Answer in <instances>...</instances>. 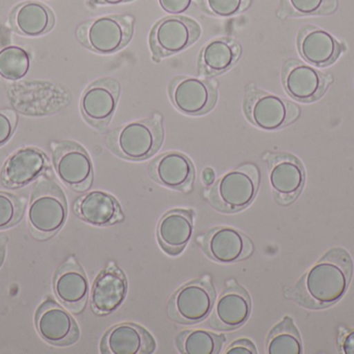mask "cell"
Returning a JSON list of instances; mask_svg holds the SVG:
<instances>
[{"instance_id": "obj_1", "label": "cell", "mask_w": 354, "mask_h": 354, "mask_svg": "<svg viewBox=\"0 0 354 354\" xmlns=\"http://www.w3.org/2000/svg\"><path fill=\"white\" fill-rule=\"evenodd\" d=\"M353 274L351 254L342 247H335L286 291V297L305 309H328L344 297Z\"/></svg>"}, {"instance_id": "obj_2", "label": "cell", "mask_w": 354, "mask_h": 354, "mask_svg": "<svg viewBox=\"0 0 354 354\" xmlns=\"http://www.w3.org/2000/svg\"><path fill=\"white\" fill-rule=\"evenodd\" d=\"M68 204L57 183L41 178L33 188L27 220L31 236L45 241L55 236L66 222Z\"/></svg>"}, {"instance_id": "obj_3", "label": "cell", "mask_w": 354, "mask_h": 354, "mask_svg": "<svg viewBox=\"0 0 354 354\" xmlns=\"http://www.w3.org/2000/svg\"><path fill=\"white\" fill-rule=\"evenodd\" d=\"M164 139L162 120L143 118L128 123L108 134L107 145L118 157L131 161H142L155 155Z\"/></svg>"}, {"instance_id": "obj_4", "label": "cell", "mask_w": 354, "mask_h": 354, "mask_svg": "<svg viewBox=\"0 0 354 354\" xmlns=\"http://www.w3.org/2000/svg\"><path fill=\"white\" fill-rule=\"evenodd\" d=\"M260 172L255 164L245 163L223 175L212 184L208 201L214 209L235 213L249 207L258 193Z\"/></svg>"}, {"instance_id": "obj_5", "label": "cell", "mask_w": 354, "mask_h": 354, "mask_svg": "<svg viewBox=\"0 0 354 354\" xmlns=\"http://www.w3.org/2000/svg\"><path fill=\"white\" fill-rule=\"evenodd\" d=\"M133 31L134 18L130 15H107L79 25L76 37L95 53L113 54L130 43Z\"/></svg>"}, {"instance_id": "obj_6", "label": "cell", "mask_w": 354, "mask_h": 354, "mask_svg": "<svg viewBox=\"0 0 354 354\" xmlns=\"http://www.w3.org/2000/svg\"><path fill=\"white\" fill-rule=\"evenodd\" d=\"M243 109L250 123L266 131L285 128L295 123L301 114L297 104L253 85H250L245 91Z\"/></svg>"}, {"instance_id": "obj_7", "label": "cell", "mask_w": 354, "mask_h": 354, "mask_svg": "<svg viewBox=\"0 0 354 354\" xmlns=\"http://www.w3.org/2000/svg\"><path fill=\"white\" fill-rule=\"evenodd\" d=\"M216 291L212 283L195 280L178 289L168 303V316L177 324H197L212 313Z\"/></svg>"}, {"instance_id": "obj_8", "label": "cell", "mask_w": 354, "mask_h": 354, "mask_svg": "<svg viewBox=\"0 0 354 354\" xmlns=\"http://www.w3.org/2000/svg\"><path fill=\"white\" fill-rule=\"evenodd\" d=\"M201 27L193 19L171 15L151 29L149 45L156 60L180 53L198 41Z\"/></svg>"}, {"instance_id": "obj_9", "label": "cell", "mask_w": 354, "mask_h": 354, "mask_svg": "<svg viewBox=\"0 0 354 354\" xmlns=\"http://www.w3.org/2000/svg\"><path fill=\"white\" fill-rule=\"evenodd\" d=\"M58 179L76 193L88 191L93 181V166L84 148L74 141L56 143L52 153Z\"/></svg>"}, {"instance_id": "obj_10", "label": "cell", "mask_w": 354, "mask_h": 354, "mask_svg": "<svg viewBox=\"0 0 354 354\" xmlns=\"http://www.w3.org/2000/svg\"><path fill=\"white\" fill-rule=\"evenodd\" d=\"M120 96V83L116 79H97L81 96L80 109L84 120L93 128L105 131L111 122Z\"/></svg>"}, {"instance_id": "obj_11", "label": "cell", "mask_w": 354, "mask_h": 354, "mask_svg": "<svg viewBox=\"0 0 354 354\" xmlns=\"http://www.w3.org/2000/svg\"><path fill=\"white\" fill-rule=\"evenodd\" d=\"M268 176L272 195L281 206H289L299 197L305 185L306 175L299 158L288 153L270 154Z\"/></svg>"}, {"instance_id": "obj_12", "label": "cell", "mask_w": 354, "mask_h": 354, "mask_svg": "<svg viewBox=\"0 0 354 354\" xmlns=\"http://www.w3.org/2000/svg\"><path fill=\"white\" fill-rule=\"evenodd\" d=\"M172 103L181 114L202 116L216 106L218 89L208 79L193 76H178L169 85Z\"/></svg>"}, {"instance_id": "obj_13", "label": "cell", "mask_w": 354, "mask_h": 354, "mask_svg": "<svg viewBox=\"0 0 354 354\" xmlns=\"http://www.w3.org/2000/svg\"><path fill=\"white\" fill-rule=\"evenodd\" d=\"M332 82V75L320 72L301 60H288L283 70V85L287 93L303 103L320 99Z\"/></svg>"}, {"instance_id": "obj_14", "label": "cell", "mask_w": 354, "mask_h": 354, "mask_svg": "<svg viewBox=\"0 0 354 354\" xmlns=\"http://www.w3.org/2000/svg\"><path fill=\"white\" fill-rule=\"evenodd\" d=\"M204 253L212 261L233 264L243 261L254 253V243L245 233L231 227L208 231L202 238Z\"/></svg>"}, {"instance_id": "obj_15", "label": "cell", "mask_w": 354, "mask_h": 354, "mask_svg": "<svg viewBox=\"0 0 354 354\" xmlns=\"http://www.w3.org/2000/svg\"><path fill=\"white\" fill-rule=\"evenodd\" d=\"M35 326L41 339L54 346H70L80 337L74 318L52 299L39 306L35 314Z\"/></svg>"}, {"instance_id": "obj_16", "label": "cell", "mask_w": 354, "mask_h": 354, "mask_svg": "<svg viewBox=\"0 0 354 354\" xmlns=\"http://www.w3.org/2000/svg\"><path fill=\"white\" fill-rule=\"evenodd\" d=\"M249 293L239 284L229 285L214 306L209 324L214 330H233L243 326L251 315Z\"/></svg>"}, {"instance_id": "obj_17", "label": "cell", "mask_w": 354, "mask_h": 354, "mask_svg": "<svg viewBox=\"0 0 354 354\" xmlns=\"http://www.w3.org/2000/svg\"><path fill=\"white\" fill-rule=\"evenodd\" d=\"M54 292L68 311L80 314L86 307L89 294L86 274L74 257H70L56 272Z\"/></svg>"}, {"instance_id": "obj_18", "label": "cell", "mask_w": 354, "mask_h": 354, "mask_svg": "<svg viewBox=\"0 0 354 354\" xmlns=\"http://www.w3.org/2000/svg\"><path fill=\"white\" fill-rule=\"evenodd\" d=\"M129 284L124 272L113 263L100 272L93 285L91 306L93 313L109 315L124 303Z\"/></svg>"}, {"instance_id": "obj_19", "label": "cell", "mask_w": 354, "mask_h": 354, "mask_svg": "<svg viewBox=\"0 0 354 354\" xmlns=\"http://www.w3.org/2000/svg\"><path fill=\"white\" fill-rule=\"evenodd\" d=\"M49 166V159L41 150L26 147L10 156L1 172L2 184L8 188L26 186L41 176Z\"/></svg>"}, {"instance_id": "obj_20", "label": "cell", "mask_w": 354, "mask_h": 354, "mask_svg": "<svg viewBox=\"0 0 354 354\" xmlns=\"http://www.w3.org/2000/svg\"><path fill=\"white\" fill-rule=\"evenodd\" d=\"M156 347L149 330L133 322H124L107 330L100 349L104 354H151Z\"/></svg>"}, {"instance_id": "obj_21", "label": "cell", "mask_w": 354, "mask_h": 354, "mask_svg": "<svg viewBox=\"0 0 354 354\" xmlns=\"http://www.w3.org/2000/svg\"><path fill=\"white\" fill-rule=\"evenodd\" d=\"M149 176L162 186L189 193L195 179V168L185 154L171 151L156 158L149 168Z\"/></svg>"}, {"instance_id": "obj_22", "label": "cell", "mask_w": 354, "mask_h": 354, "mask_svg": "<svg viewBox=\"0 0 354 354\" xmlns=\"http://www.w3.org/2000/svg\"><path fill=\"white\" fill-rule=\"evenodd\" d=\"M194 216L192 209H174L164 214L157 227V239L160 247L170 256L183 253L191 241L194 233Z\"/></svg>"}, {"instance_id": "obj_23", "label": "cell", "mask_w": 354, "mask_h": 354, "mask_svg": "<svg viewBox=\"0 0 354 354\" xmlns=\"http://www.w3.org/2000/svg\"><path fill=\"white\" fill-rule=\"evenodd\" d=\"M297 46L301 57L315 67L334 64L342 53V45L324 29L305 26L297 37Z\"/></svg>"}, {"instance_id": "obj_24", "label": "cell", "mask_w": 354, "mask_h": 354, "mask_svg": "<svg viewBox=\"0 0 354 354\" xmlns=\"http://www.w3.org/2000/svg\"><path fill=\"white\" fill-rule=\"evenodd\" d=\"M8 22L15 33L24 37H39L53 29L55 15L43 2L27 0L12 8Z\"/></svg>"}, {"instance_id": "obj_25", "label": "cell", "mask_w": 354, "mask_h": 354, "mask_svg": "<svg viewBox=\"0 0 354 354\" xmlns=\"http://www.w3.org/2000/svg\"><path fill=\"white\" fill-rule=\"evenodd\" d=\"M74 211L79 218L95 227H110L124 220L115 197L101 191H91L77 200Z\"/></svg>"}, {"instance_id": "obj_26", "label": "cell", "mask_w": 354, "mask_h": 354, "mask_svg": "<svg viewBox=\"0 0 354 354\" xmlns=\"http://www.w3.org/2000/svg\"><path fill=\"white\" fill-rule=\"evenodd\" d=\"M241 47L231 37H216L202 48L198 60L200 75L214 77L230 70L241 57Z\"/></svg>"}, {"instance_id": "obj_27", "label": "cell", "mask_w": 354, "mask_h": 354, "mask_svg": "<svg viewBox=\"0 0 354 354\" xmlns=\"http://www.w3.org/2000/svg\"><path fill=\"white\" fill-rule=\"evenodd\" d=\"M225 337L203 330H183L176 337V345L183 354H218L224 346Z\"/></svg>"}, {"instance_id": "obj_28", "label": "cell", "mask_w": 354, "mask_h": 354, "mask_svg": "<svg viewBox=\"0 0 354 354\" xmlns=\"http://www.w3.org/2000/svg\"><path fill=\"white\" fill-rule=\"evenodd\" d=\"M266 353L268 354H301L303 343L301 334L292 318L286 316L272 328L266 339Z\"/></svg>"}, {"instance_id": "obj_29", "label": "cell", "mask_w": 354, "mask_h": 354, "mask_svg": "<svg viewBox=\"0 0 354 354\" xmlns=\"http://www.w3.org/2000/svg\"><path fill=\"white\" fill-rule=\"evenodd\" d=\"M30 69V54L19 46L10 45L0 50V76L8 80H20Z\"/></svg>"}, {"instance_id": "obj_30", "label": "cell", "mask_w": 354, "mask_h": 354, "mask_svg": "<svg viewBox=\"0 0 354 354\" xmlns=\"http://www.w3.org/2000/svg\"><path fill=\"white\" fill-rule=\"evenodd\" d=\"M338 6V0H282V12L289 17L326 16Z\"/></svg>"}, {"instance_id": "obj_31", "label": "cell", "mask_w": 354, "mask_h": 354, "mask_svg": "<svg viewBox=\"0 0 354 354\" xmlns=\"http://www.w3.org/2000/svg\"><path fill=\"white\" fill-rule=\"evenodd\" d=\"M25 201L12 193L0 191V230L20 222L24 213Z\"/></svg>"}, {"instance_id": "obj_32", "label": "cell", "mask_w": 354, "mask_h": 354, "mask_svg": "<svg viewBox=\"0 0 354 354\" xmlns=\"http://www.w3.org/2000/svg\"><path fill=\"white\" fill-rule=\"evenodd\" d=\"M252 0H201V6L212 16L228 18L245 12Z\"/></svg>"}, {"instance_id": "obj_33", "label": "cell", "mask_w": 354, "mask_h": 354, "mask_svg": "<svg viewBox=\"0 0 354 354\" xmlns=\"http://www.w3.org/2000/svg\"><path fill=\"white\" fill-rule=\"evenodd\" d=\"M18 124V114L12 108L0 109V147L6 145L14 134Z\"/></svg>"}, {"instance_id": "obj_34", "label": "cell", "mask_w": 354, "mask_h": 354, "mask_svg": "<svg viewBox=\"0 0 354 354\" xmlns=\"http://www.w3.org/2000/svg\"><path fill=\"white\" fill-rule=\"evenodd\" d=\"M160 6L165 12L172 15L183 14L189 10L193 0H159Z\"/></svg>"}, {"instance_id": "obj_35", "label": "cell", "mask_w": 354, "mask_h": 354, "mask_svg": "<svg viewBox=\"0 0 354 354\" xmlns=\"http://www.w3.org/2000/svg\"><path fill=\"white\" fill-rule=\"evenodd\" d=\"M226 354H256L257 349L255 345L248 340V339H241V340L233 342L228 348L225 351Z\"/></svg>"}, {"instance_id": "obj_36", "label": "cell", "mask_w": 354, "mask_h": 354, "mask_svg": "<svg viewBox=\"0 0 354 354\" xmlns=\"http://www.w3.org/2000/svg\"><path fill=\"white\" fill-rule=\"evenodd\" d=\"M342 349L344 353L354 354V330L348 332L343 339Z\"/></svg>"}, {"instance_id": "obj_37", "label": "cell", "mask_w": 354, "mask_h": 354, "mask_svg": "<svg viewBox=\"0 0 354 354\" xmlns=\"http://www.w3.org/2000/svg\"><path fill=\"white\" fill-rule=\"evenodd\" d=\"M214 178H216V174L214 170L212 168H205L202 172V181H203L204 185L206 186H210L214 184Z\"/></svg>"}, {"instance_id": "obj_38", "label": "cell", "mask_w": 354, "mask_h": 354, "mask_svg": "<svg viewBox=\"0 0 354 354\" xmlns=\"http://www.w3.org/2000/svg\"><path fill=\"white\" fill-rule=\"evenodd\" d=\"M134 0H89L91 4L97 6H118V4L128 3Z\"/></svg>"}, {"instance_id": "obj_39", "label": "cell", "mask_w": 354, "mask_h": 354, "mask_svg": "<svg viewBox=\"0 0 354 354\" xmlns=\"http://www.w3.org/2000/svg\"><path fill=\"white\" fill-rule=\"evenodd\" d=\"M6 241H8L6 237H0V266L3 263L4 257H6Z\"/></svg>"}]
</instances>
